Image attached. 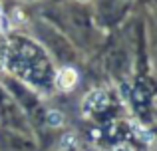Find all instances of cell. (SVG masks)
Here are the masks:
<instances>
[{
	"mask_svg": "<svg viewBox=\"0 0 157 151\" xmlns=\"http://www.w3.org/2000/svg\"><path fill=\"white\" fill-rule=\"evenodd\" d=\"M80 2H88V0H80Z\"/></svg>",
	"mask_w": 157,
	"mask_h": 151,
	"instance_id": "cell-4",
	"label": "cell"
},
{
	"mask_svg": "<svg viewBox=\"0 0 157 151\" xmlns=\"http://www.w3.org/2000/svg\"><path fill=\"white\" fill-rule=\"evenodd\" d=\"M62 121H64V115H62V111H58V109H50V111L46 113V123L50 125V127H60Z\"/></svg>",
	"mask_w": 157,
	"mask_h": 151,
	"instance_id": "cell-2",
	"label": "cell"
},
{
	"mask_svg": "<svg viewBox=\"0 0 157 151\" xmlns=\"http://www.w3.org/2000/svg\"><path fill=\"white\" fill-rule=\"evenodd\" d=\"M115 151H131V149H127V147H119V149H115Z\"/></svg>",
	"mask_w": 157,
	"mask_h": 151,
	"instance_id": "cell-3",
	"label": "cell"
},
{
	"mask_svg": "<svg viewBox=\"0 0 157 151\" xmlns=\"http://www.w3.org/2000/svg\"><path fill=\"white\" fill-rule=\"evenodd\" d=\"M78 84V72L74 68H62L56 74V88L60 92H72L74 85Z\"/></svg>",
	"mask_w": 157,
	"mask_h": 151,
	"instance_id": "cell-1",
	"label": "cell"
}]
</instances>
